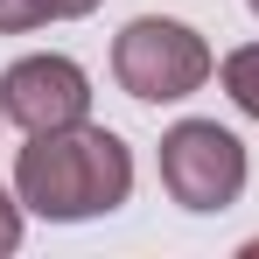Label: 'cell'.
<instances>
[{
    "mask_svg": "<svg viewBox=\"0 0 259 259\" xmlns=\"http://www.w3.org/2000/svg\"><path fill=\"white\" fill-rule=\"evenodd\" d=\"M0 112L21 133L77 126V119H91V77L70 56H21V63H7V77H0Z\"/></svg>",
    "mask_w": 259,
    "mask_h": 259,
    "instance_id": "obj_4",
    "label": "cell"
},
{
    "mask_svg": "<svg viewBox=\"0 0 259 259\" xmlns=\"http://www.w3.org/2000/svg\"><path fill=\"white\" fill-rule=\"evenodd\" d=\"M91 7H105V0H63V14H91Z\"/></svg>",
    "mask_w": 259,
    "mask_h": 259,
    "instance_id": "obj_8",
    "label": "cell"
},
{
    "mask_svg": "<svg viewBox=\"0 0 259 259\" xmlns=\"http://www.w3.org/2000/svg\"><path fill=\"white\" fill-rule=\"evenodd\" d=\"M161 189L182 210H231L245 196V140L217 119H182L161 133Z\"/></svg>",
    "mask_w": 259,
    "mask_h": 259,
    "instance_id": "obj_3",
    "label": "cell"
},
{
    "mask_svg": "<svg viewBox=\"0 0 259 259\" xmlns=\"http://www.w3.org/2000/svg\"><path fill=\"white\" fill-rule=\"evenodd\" d=\"M0 119H7V112H0Z\"/></svg>",
    "mask_w": 259,
    "mask_h": 259,
    "instance_id": "obj_10",
    "label": "cell"
},
{
    "mask_svg": "<svg viewBox=\"0 0 259 259\" xmlns=\"http://www.w3.org/2000/svg\"><path fill=\"white\" fill-rule=\"evenodd\" d=\"M112 77L140 98V105H168V98H189L210 77V49L189 21H168V14H140L119 28L112 42Z\"/></svg>",
    "mask_w": 259,
    "mask_h": 259,
    "instance_id": "obj_2",
    "label": "cell"
},
{
    "mask_svg": "<svg viewBox=\"0 0 259 259\" xmlns=\"http://www.w3.org/2000/svg\"><path fill=\"white\" fill-rule=\"evenodd\" d=\"M14 189L49 224H84V217H105L133 196V154L112 126H91V119L28 133V147L14 161Z\"/></svg>",
    "mask_w": 259,
    "mask_h": 259,
    "instance_id": "obj_1",
    "label": "cell"
},
{
    "mask_svg": "<svg viewBox=\"0 0 259 259\" xmlns=\"http://www.w3.org/2000/svg\"><path fill=\"white\" fill-rule=\"evenodd\" d=\"M245 7H252V14H259V0H245Z\"/></svg>",
    "mask_w": 259,
    "mask_h": 259,
    "instance_id": "obj_9",
    "label": "cell"
},
{
    "mask_svg": "<svg viewBox=\"0 0 259 259\" xmlns=\"http://www.w3.org/2000/svg\"><path fill=\"white\" fill-rule=\"evenodd\" d=\"M14 245H21V203H14V196L0 189V259L14 252Z\"/></svg>",
    "mask_w": 259,
    "mask_h": 259,
    "instance_id": "obj_7",
    "label": "cell"
},
{
    "mask_svg": "<svg viewBox=\"0 0 259 259\" xmlns=\"http://www.w3.org/2000/svg\"><path fill=\"white\" fill-rule=\"evenodd\" d=\"M63 14V0H0V35H28Z\"/></svg>",
    "mask_w": 259,
    "mask_h": 259,
    "instance_id": "obj_6",
    "label": "cell"
},
{
    "mask_svg": "<svg viewBox=\"0 0 259 259\" xmlns=\"http://www.w3.org/2000/svg\"><path fill=\"white\" fill-rule=\"evenodd\" d=\"M224 91H231L238 112H252V119H259V42H245V49L224 56Z\"/></svg>",
    "mask_w": 259,
    "mask_h": 259,
    "instance_id": "obj_5",
    "label": "cell"
}]
</instances>
